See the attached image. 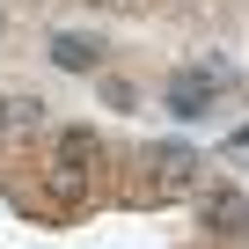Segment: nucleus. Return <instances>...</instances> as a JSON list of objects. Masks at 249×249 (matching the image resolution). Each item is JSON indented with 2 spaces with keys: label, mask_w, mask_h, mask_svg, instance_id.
I'll return each mask as SVG.
<instances>
[{
  "label": "nucleus",
  "mask_w": 249,
  "mask_h": 249,
  "mask_svg": "<svg viewBox=\"0 0 249 249\" xmlns=\"http://www.w3.org/2000/svg\"><path fill=\"white\" fill-rule=\"evenodd\" d=\"M191 176H198V154H191V147H176V140H169V147H147V191H154V198H183Z\"/></svg>",
  "instance_id": "obj_1"
},
{
  "label": "nucleus",
  "mask_w": 249,
  "mask_h": 249,
  "mask_svg": "<svg viewBox=\"0 0 249 249\" xmlns=\"http://www.w3.org/2000/svg\"><path fill=\"white\" fill-rule=\"evenodd\" d=\"M95 154H103V147H95V132H59V154H52V191H59V198H73V191H81V176L95 169Z\"/></svg>",
  "instance_id": "obj_2"
},
{
  "label": "nucleus",
  "mask_w": 249,
  "mask_h": 249,
  "mask_svg": "<svg viewBox=\"0 0 249 249\" xmlns=\"http://www.w3.org/2000/svg\"><path fill=\"white\" fill-rule=\"evenodd\" d=\"M220 81H227V66H183V73L169 81V110H176V117H205Z\"/></svg>",
  "instance_id": "obj_3"
},
{
  "label": "nucleus",
  "mask_w": 249,
  "mask_h": 249,
  "mask_svg": "<svg viewBox=\"0 0 249 249\" xmlns=\"http://www.w3.org/2000/svg\"><path fill=\"white\" fill-rule=\"evenodd\" d=\"M205 227H213V234H249V198L227 191V183H213V191H205Z\"/></svg>",
  "instance_id": "obj_4"
},
{
  "label": "nucleus",
  "mask_w": 249,
  "mask_h": 249,
  "mask_svg": "<svg viewBox=\"0 0 249 249\" xmlns=\"http://www.w3.org/2000/svg\"><path fill=\"white\" fill-rule=\"evenodd\" d=\"M95 52H103L95 37H73V30H66V37H52V59H59L66 73H88V66H95Z\"/></svg>",
  "instance_id": "obj_5"
},
{
  "label": "nucleus",
  "mask_w": 249,
  "mask_h": 249,
  "mask_svg": "<svg viewBox=\"0 0 249 249\" xmlns=\"http://www.w3.org/2000/svg\"><path fill=\"white\" fill-rule=\"evenodd\" d=\"M0 140H8V103H0Z\"/></svg>",
  "instance_id": "obj_6"
},
{
  "label": "nucleus",
  "mask_w": 249,
  "mask_h": 249,
  "mask_svg": "<svg viewBox=\"0 0 249 249\" xmlns=\"http://www.w3.org/2000/svg\"><path fill=\"white\" fill-rule=\"evenodd\" d=\"M88 8H117V0H88Z\"/></svg>",
  "instance_id": "obj_7"
}]
</instances>
